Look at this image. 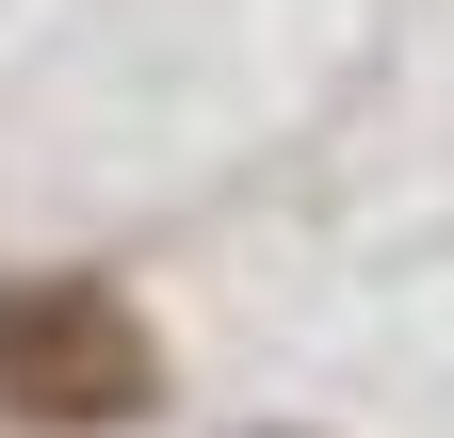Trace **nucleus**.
Instances as JSON below:
<instances>
[{"label": "nucleus", "mask_w": 454, "mask_h": 438, "mask_svg": "<svg viewBox=\"0 0 454 438\" xmlns=\"http://www.w3.org/2000/svg\"><path fill=\"white\" fill-rule=\"evenodd\" d=\"M0 406L49 422V438H114V422L162 406V341L130 325V293L33 277V293H0Z\"/></svg>", "instance_id": "f257e3e1"}]
</instances>
